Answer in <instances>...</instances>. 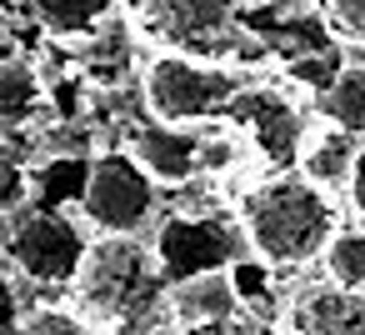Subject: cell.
<instances>
[{
    "label": "cell",
    "mask_w": 365,
    "mask_h": 335,
    "mask_svg": "<svg viewBox=\"0 0 365 335\" xmlns=\"http://www.w3.org/2000/svg\"><path fill=\"white\" fill-rule=\"evenodd\" d=\"M76 315L91 330V320L110 330H145L165 320V285L155 275V255L140 235H101L86 240L81 270H76Z\"/></svg>",
    "instance_id": "cell-1"
},
{
    "label": "cell",
    "mask_w": 365,
    "mask_h": 335,
    "mask_svg": "<svg viewBox=\"0 0 365 335\" xmlns=\"http://www.w3.org/2000/svg\"><path fill=\"white\" fill-rule=\"evenodd\" d=\"M240 235H245V250L270 270L305 265L335 235V205L310 180L280 170L240 195Z\"/></svg>",
    "instance_id": "cell-2"
},
{
    "label": "cell",
    "mask_w": 365,
    "mask_h": 335,
    "mask_svg": "<svg viewBox=\"0 0 365 335\" xmlns=\"http://www.w3.org/2000/svg\"><path fill=\"white\" fill-rule=\"evenodd\" d=\"M235 91H240V76L230 66H215V61H200V56H185V51H160L140 71L145 110L160 125L195 130V125L225 115Z\"/></svg>",
    "instance_id": "cell-3"
},
{
    "label": "cell",
    "mask_w": 365,
    "mask_h": 335,
    "mask_svg": "<svg viewBox=\"0 0 365 335\" xmlns=\"http://www.w3.org/2000/svg\"><path fill=\"white\" fill-rule=\"evenodd\" d=\"M81 220L101 235H140L155 215V180L135 165L130 150H101L81 180Z\"/></svg>",
    "instance_id": "cell-4"
},
{
    "label": "cell",
    "mask_w": 365,
    "mask_h": 335,
    "mask_svg": "<svg viewBox=\"0 0 365 335\" xmlns=\"http://www.w3.org/2000/svg\"><path fill=\"white\" fill-rule=\"evenodd\" d=\"M86 255V235L81 220L61 215L56 205H31L16 210L11 230H6V260L31 275L36 285H71Z\"/></svg>",
    "instance_id": "cell-5"
},
{
    "label": "cell",
    "mask_w": 365,
    "mask_h": 335,
    "mask_svg": "<svg viewBox=\"0 0 365 335\" xmlns=\"http://www.w3.org/2000/svg\"><path fill=\"white\" fill-rule=\"evenodd\" d=\"M150 255H155L160 285H175L200 270H230L245 255V235H240V225H230L220 215H170L160 225V235L150 240Z\"/></svg>",
    "instance_id": "cell-6"
},
{
    "label": "cell",
    "mask_w": 365,
    "mask_h": 335,
    "mask_svg": "<svg viewBox=\"0 0 365 335\" xmlns=\"http://www.w3.org/2000/svg\"><path fill=\"white\" fill-rule=\"evenodd\" d=\"M225 120L240 125V140H250L265 165H275V170L295 165L300 140H305V120H300L290 96L265 91V86H240L225 105Z\"/></svg>",
    "instance_id": "cell-7"
},
{
    "label": "cell",
    "mask_w": 365,
    "mask_h": 335,
    "mask_svg": "<svg viewBox=\"0 0 365 335\" xmlns=\"http://www.w3.org/2000/svg\"><path fill=\"white\" fill-rule=\"evenodd\" d=\"M145 31L170 51H210L240 21V0H140Z\"/></svg>",
    "instance_id": "cell-8"
},
{
    "label": "cell",
    "mask_w": 365,
    "mask_h": 335,
    "mask_svg": "<svg viewBox=\"0 0 365 335\" xmlns=\"http://www.w3.org/2000/svg\"><path fill=\"white\" fill-rule=\"evenodd\" d=\"M135 155V165L155 180V185H190L200 175L195 165V150H200V135L185 130V125H160L150 120L145 130H135V140L125 145Z\"/></svg>",
    "instance_id": "cell-9"
},
{
    "label": "cell",
    "mask_w": 365,
    "mask_h": 335,
    "mask_svg": "<svg viewBox=\"0 0 365 335\" xmlns=\"http://www.w3.org/2000/svg\"><path fill=\"white\" fill-rule=\"evenodd\" d=\"M275 335H365V295L350 290H305L280 320Z\"/></svg>",
    "instance_id": "cell-10"
},
{
    "label": "cell",
    "mask_w": 365,
    "mask_h": 335,
    "mask_svg": "<svg viewBox=\"0 0 365 335\" xmlns=\"http://www.w3.org/2000/svg\"><path fill=\"white\" fill-rule=\"evenodd\" d=\"M165 310L175 325H230L240 315V295L230 270H200L165 285Z\"/></svg>",
    "instance_id": "cell-11"
},
{
    "label": "cell",
    "mask_w": 365,
    "mask_h": 335,
    "mask_svg": "<svg viewBox=\"0 0 365 335\" xmlns=\"http://www.w3.org/2000/svg\"><path fill=\"white\" fill-rule=\"evenodd\" d=\"M350 160H355V135H345V130H335V125L305 135V140H300V155H295L300 180H310V185L325 190V195L350 180Z\"/></svg>",
    "instance_id": "cell-12"
},
{
    "label": "cell",
    "mask_w": 365,
    "mask_h": 335,
    "mask_svg": "<svg viewBox=\"0 0 365 335\" xmlns=\"http://www.w3.org/2000/svg\"><path fill=\"white\" fill-rule=\"evenodd\" d=\"M46 86L36 76V66L26 61H0V130H21L31 125V115L41 110Z\"/></svg>",
    "instance_id": "cell-13"
},
{
    "label": "cell",
    "mask_w": 365,
    "mask_h": 335,
    "mask_svg": "<svg viewBox=\"0 0 365 335\" xmlns=\"http://www.w3.org/2000/svg\"><path fill=\"white\" fill-rule=\"evenodd\" d=\"M320 110L335 130L365 135V66H340V76L320 91Z\"/></svg>",
    "instance_id": "cell-14"
},
{
    "label": "cell",
    "mask_w": 365,
    "mask_h": 335,
    "mask_svg": "<svg viewBox=\"0 0 365 335\" xmlns=\"http://www.w3.org/2000/svg\"><path fill=\"white\" fill-rule=\"evenodd\" d=\"M115 0H31V16L51 36H91L110 21Z\"/></svg>",
    "instance_id": "cell-15"
},
{
    "label": "cell",
    "mask_w": 365,
    "mask_h": 335,
    "mask_svg": "<svg viewBox=\"0 0 365 335\" xmlns=\"http://www.w3.org/2000/svg\"><path fill=\"white\" fill-rule=\"evenodd\" d=\"M320 260H325V275L335 290L365 295V230H335L325 240Z\"/></svg>",
    "instance_id": "cell-16"
},
{
    "label": "cell",
    "mask_w": 365,
    "mask_h": 335,
    "mask_svg": "<svg viewBox=\"0 0 365 335\" xmlns=\"http://www.w3.org/2000/svg\"><path fill=\"white\" fill-rule=\"evenodd\" d=\"M285 71H290V81H295L300 91H315V96H320V91L340 76V56H335L330 46H325V51H300Z\"/></svg>",
    "instance_id": "cell-17"
},
{
    "label": "cell",
    "mask_w": 365,
    "mask_h": 335,
    "mask_svg": "<svg viewBox=\"0 0 365 335\" xmlns=\"http://www.w3.org/2000/svg\"><path fill=\"white\" fill-rule=\"evenodd\" d=\"M325 21L345 41H360L365 46V0H325Z\"/></svg>",
    "instance_id": "cell-18"
},
{
    "label": "cell",
    "mask_w": 365,
    "mask_h": 335,
    "mask_svg": "<svg viewBox=\"0 0 365 335\" xmlns=\"http://www.w3.org/2000/svg\"><path fill=\"white\" fill-rule=\"evenodd\" d=\"M21 335H91V330L71 310H36V315L21 320Z\"/></svg>",
    "instance_id": "cell-19"
},
{
    "label": "cell",
    "mask_w": 365,
    "mask_h": 335,
    "mask_svg": "<svg viewBox=\"0 0 365 335\" xmlns=\"http://www.w3.org/2000/svg\"><path fill=\"white\" fill-rule=\"evenodd\" d=\"M31 200V175L16 160H0V215H16Z\"/></svg>",
    "instance_id": "cell-20"
},
{
    "label": "cell",
    "mask_w": 365,
    "mask_h": 335,
    "mask_svg": "<svg viewBox=\"0 0 365 335\" xmlns=\"http://www.w3.org/2000/svg\"><path fill=\"white\" fill-rule=\"evenodd\" d=\"M21 320H26L21 290H16V280L6 270H0V335H21Z\"/></svg>",
    "instance_id": "cell-21"
},
{
    "label": "cell",
    "mask_w": 365,
    "mask_h": 335,
    "mask_svg": "<svg viewBox=\"0 0 365 335\" xmlns=\"http://www.w3.org/2000/svg\"><path fill=\"white\" fill-rule=\"evenodd\" d=\"M355 210H365V145H355V160H350V180H345Z\"/></svg>",
    "instance_id": "cell-22"
},
{
    "label": "cell",
    "mask_w": 365,
    "mask_h": 335,
    "mask_svg": "<svg viewBox=\"0 0 365 335\" xmlns=\"http://www.w3.org/2000/svg\"><path fill=\"white\" fill-rule=\"evenodd\" d=\"M135 335H185L175 320H155V325H145V330H135Z\"/></svg>",
    "instance_id": "cell-23"
}]
</instances>
